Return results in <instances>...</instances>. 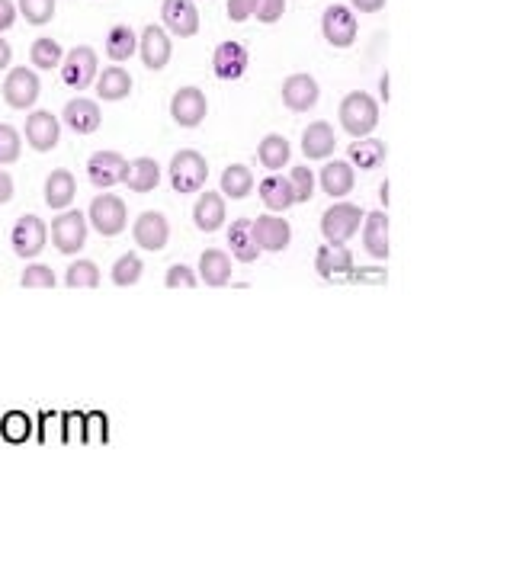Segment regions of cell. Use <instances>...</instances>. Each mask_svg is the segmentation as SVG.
<instances>
[{"label": "cell", "mask_w": 510, "mask_h": 574, "mask_svg": "<svg viewBox=\"0 0 510 574\" xmlns=\"http://www.w3.org/2000/svg\"><path fill=\"white\" fill-rule=\"evenodd\" d=\"M257 4H260V0H228L225 13H228L231 23H244V20H251L254 13H257Z\"/></svg>", "instance_id": "ee69618b"}, {"label": "cell", "mask_w": 510, "mask_h": 574, "mask_svg": "<svg viewBox=\"0 0 510 574\" xmlns=\"http://www.w3.org/2000/svg\"><path fill=\"white\" fill-rule=\"evenodd\" d=\"M366 212L353 203H334L321 215V238L324 244H350L353 235H360Z\"/></svg>", "instance_id": "3957f363"}, {"label": "cell", "mask_w": 510, "mask_h": 574, "mask_svg": "<svg viewBox=\"0 0 510 574\" xmlns=\"http://www.w3.org/2000/svg\"><path fill=\"white\" fill-rule=\"evenodd\" d=\"M13 199V177L7 170H0V206H7Z\"/></svg>", "instance_id": "bcb514c9"}, {"label": "cell", "mask_w": 510, "mask_h": 574, "mask_svg": "<svg viewBox=\"0 0 510 574\" xmlns=\"http://www.w3.org/2000/svg\"><path fill=\"white\" fill-rule=\"evenodd\" d=\"M61 119H65V126L74 135H94L100 129V122H103V113H100V103L87 100V97H74L71 103H65V113H61Z\"/></svg>", "instance_id": "d6986e66"}, {"label": "cell", "mask_w": 510, "mask_h": 574, "mask_svg": "<svg viewBox=\"0 0 510 574\" xmlns=\"http://www.w3.org/2000/svg\"><path fill=\"white\" fill-rule=\"evenodd\" d=\"M45 244H49V225H45L39 215H20L10 231L13 254L23 260H33L45 251Z\"/></svg>", "instance_id": "9c48e42d"}, {"label": "cell", "mask_w": 510, "mask_h": 574, "mask_svg": "<svg viewBox=\"0 0 510 574\" xmlns=\"http://www.w3.org/2000/svg\"><path fill=\"white\" fill-rule=\"evenodd\" d=\"M17 4L13 0H0V33H7V29H13V23H17Z\"/></svg>", "instance_id": "f6af8a7d"}, {"label": "cell", "mask_w": 510, "mask_h": 574, "mask_svg": "<svg viewBox=\"0 0 510 574\" xmlns=\"http://www.w3.org/2000/svg\"><path fill=\"white\" fill-rule=\"evenodd\" d=\"M206 113H209V100L199 87H180L174 97H170V119H174L180 129L203 126Z\"/></svg>", "instance_id": "30bf717a"}, {"label": "cell", "mask_w": 510, "mask_h": 574, "mask_svg": "<svg viewBox=\"0 0 510 574\" xmlns=\"http://www.w3.org/2000/svg\"><path fill=\"white\" fill-rule=\"evenodd\" d=\"M257 161L264 164L270 174H276V170H283L289 161H292V145H289V138L280 135V132H270L260 138V145H257Z\"/></svg>", "instance_id": "4dcf8cb0"}, {"label": "cell", "mask_w": 510, "mask_h": 574, "mask_svg": "<svg viewBox=\"0 0 510 574\" xmlns=\"http://www.w3.org/2000/svg\"><path fill=\"white\" fill-rule=\"evenodd\" d=\"M0 93H4V103L10 106V110H33L39 93H42V81L33 68H13L4 77Z\"/></svg>", "instance_id": "ba28073f"}, {"label": "cell", "mask_w": 510, "mask_h": 574, "mask_svg": "<svg viewBox=\"0 0 510 574\" xmlns=\"http://www.w3.org/2000/svg\"><path fill=\"white\" fill-rule=\"evenodd\" d=\"M132 238L142 251H164L170 241V222L164 219V212H142L132 225Z\"/></svg>", "instance_id": "e0dca14e"}, {"label": "cell", "mask_w": 510, "mask_h": 574, "mask_svg": "<svg viewBox=\"0 0 510 574\" xmlns=\"http://www.w3.org/2000/svg\"><path fill=\"white\" fill-rule=\"evenodd\" d=\"M283 13H286V0H260L254 17L264 26H273V23L283 20Z\"/></svg>", "instance_id": "7bdbcfd3"}, {"label": "cell", "mask_w": 510, "mask_h": 574, "mask_svg": "<svg viewBox=\"0 0 510 574\" xmlns=\"http://www.w3.org/2000/svg\"><path fill=\"white\" fill-rule=\"evenodd\" d=\"M193 225L203 231V235H212L225 225V196L222 193H203L193 206Z\"/></svg>", "instance_id": "4316f807"}, {"label": "cell", "mask_w": 510, "mask_h": 574, "mask_svg": "<svg viewBox=\"0 0 510 574\" xmlns=\"http://www.w3.org/2000/svg\"><path fill=\"white\" fill-rule=\"evenodd\" d=\"M164 286L167 289H196L199 286V273H193L187 263H174L164 276Z\"/></svg>", "instance_id": "b9f144b4"}, {"label": "cell", "mask_w": 510, "mask_h": 574, "mask_svg": "<svg viewBox=\"0 0 510 574\" xmlns=\"http://www.w3.org/2000/svg\"><path fill=\"white\" fill-rule=\"evenodd\" d=\"M138 55L148 71H164L174 58V45H170V33L164 26H145L142 39H138Z\"/></svg>", "instance_id": "9a60e30c"}, {"label": "cell", "mask_w": 510, "mask_h": 574, "mask_svg": "<svg viewBox=\"0 0 510 574\" xmlns=\"http://www.w3.org/2000/svg\"><path fill=\"white\" fill-rule=\"evenodd\" d=\"M289 183H292V196H296V206H299V203H312L315 186H318V177H315L312 167L299 164V167L289 174Z\"/></svg>", "instance_id": "74e56055"}, {"label": "cell", "mask_w": 510, "mask_h": 574, "mask_svg": "<svg viewBox=\"0 0 510 574\" xmlns=\"http://www.w3.org/2000/svg\"><path fill=\"white\" fill-rule=\"evenodd\" d=\"M315 273L321 279H344L353 273V254L347 244H324L315 254Z\"/></svg>", "instance_id": "603a6c76"}, {"label": "cell", "mask_w": 510, "mask_h": 574, "mask_svg": "<svg viewBox=\"0 0 510 574\" xmlns=\"http://www.w3.org/2000/svg\"><path fill=\"white\" fill-rule=\"evenodd\" d=\"M260 203L267 206V212H276V215H283V212H289L292 206H296L289 177L270 174L267 180H260Z\"/></svg>", "instance_id": "f1b7e54d"}, {"label": "cell", "mask_w": 510, "mask_h": 574, "mask_svg": "<svg viewBox=\"0 0 510 574\" xmlns=\"http://www.w3.org/2000/svg\"><path fill=\"white\" fill-rule=\"evenodd\" d=\"M228 251H231V257H238L241 263H254L260 254V244H257V238H254V219H238V222H231L228 225Z\"/></svg>", "instance_id": "cb8c5ba5"}, {"label": "cell", "mask_w": 510, "mask_h": 574, "mask_svg": "<svg viewBox=\"0 0 510 574\" xmlns=\"http://www.w3.org/2000/svg\"><path fill=\"white\" fill-rule=\"evenodd\" d=\"M350 7L360 13H379L385 7V0H350Z\"/></svg>", "instance_id": "7dc6e473"}, {"label": "cell", "mask_w": 510, "mask_h": 574, "mask_svg": "<svg viewBox=\"0 0 510 574\" xmlns=\"http://www.w3.org/2000/svg\"><path fill=\"white\" fill-rule=\"evenodd\" d=\"M167 177H170V186H174V193H180V196L199 193L209 180V161L199 151L183 148L170 158Z\"/></svg>", "instance_id": "7a4b0ae2"}, {"label": "cell", "mask_w": 510, "mask_h": 574, "mask_svg": "<svg viewBox=\"0 0 510 574\" xmlns=\"http://www.w3.org/2000/svg\"><path fill=\"white\" fill-rule=\"evenodd\" d=\"M42 196H45V206H49V209L65 212L74 203V196H77V180H74L71 170H65V167L52 170L49 180H45Z\"/></svg>", "instance_id": "d4e9b609"}, {"label": "cell", "mask_w": 510, "mask_h": 574, "mask_svg": "<svg viewBox=\"0 0 510 574\" xmlns=\"http://www.w3.org/2000/svg\"><path fill=\"white\" fill-rule=\"evenodd\" d=\"M106 55L113 58V65H122V61H129L132 55H138V36L132 26H113L110 33H106Z\"/></svg>", "instance_id": "836d02e7"}, {"label": "cell", "mask_w": 510, "mask_h": 574, "mask_svg": "<svg viewBox=\"0 0 510 574\" xmlns=\"http://www.w3.org/2000/svg\"><path fill=\"white\" fill-rule=\"evenodd\" d=\"M49 235L58 254L74 257L84 251L87 244V215L81 209H65L55 215V222L49 225Z\"/></svg>", "instance_id": "277c9868"}, {"label": "cell", "mask_w": 510, "mask_h": 574, "mask_svg": "<svg viewBox=\"0 0 510 574\" xmlns=\"http://www.w3.org/2000/svg\"><path fill=\"white\" fill-rule=\"evenodd\" d=\"M199 283H206L212 289H222L231 283V257L219 247H206L199 254Z\"/></svg>", "instance_id": "484cf974"}, {"label": "cell", "mask_w": 510, "mask_h": 574, "mask_svg": "<svg viewBox=\"0 0 510 574\" xmlns=\"http://www.w3.org/2000/svg\"><path fill=\"white\" fill-rule=\"evenodd\" d=\"M254 238L260 244V251H270V254H280L289 247L292 241V225L276 212H264L254 219Z\"/></svg>", "instance_id": "2e32d148"}, {"label": "cell", "mask_w": 510, "mask_h": 574, "mask_svg": "<svg viewBox=\"0 0 510 574\" xmlns=\"http://www.w3.org/2000/svg\"><path fill=\"white\" fill-rule=\"evenodd\" d=\"M23 135L33 151L45 154L52 151L58 142H61V119L49 110H36L26 116V126H23Z\"/></svg>", "instance_id": "4fadbf2b"}, {"label": "cell", "mask_w": 510, "mask_h": 574, "mask_svg": "<svg viewBox=\"0 0 510 574\" xmlns=\"http://www.w3.org/2000/svg\"><path fill=\"white\" fill-rule=\"evenodd\" d=\"M337 148V132L331 122H312V126H305L302 132V154L308 161H328Z\"/></svg>", "instance_id": "44dd1931"}, {"label": "cell", "mask_w": 510, "mask_h": 574, "mask_svg": "<svg viewBox=\"0 0 510 574\" xmlns=\"http://www.w3.org/2000/svg\"><path fill=\"white\" fill-rule=\"evenodd\" d=\"M87 219H90V225H94L97 235L116 238V235H122V231H126V225H129V206L122 203L116 193H100L94 203H90Z\"/></svg>", "instance_id": "5b68a950"}, {"label": "cell", "mask_w": 510, "mask_h": 574, "mask_svg": "<svg viewBox=\"0 0 510 574\" xmlns=\"http://www.w3.org/2000/svg\"><path fill=\"white\" fill-rule=\"evenodd\" d=\"M97 74H100V61L90 45H77V49H71L65 61H61V84L71 90H87L97 81Z\"/></svg>", "instance_id": "52a82bcc"}, {"label": "cell", "mask_w": 510, "mask_h": 574, "mask_svg": "<svg viewBox=\"0 0 510 574\" xmlns=\"http://www.w3.org/2000/svg\"><path fill=\"white\" fill-rule=\"evenodd\" d=\"M161 183V164L154 158H135L129 161V174H126V186L132 193H151L158 190Z\"/></svg>", "instance_id": "1f68e13d"}, {"label": "cell", "mask_w": 510, "mask_h": 574, "mask_svg": "<svg viewBox=\"0 0 510 574\" xmlns=\"http://www.w3.org/2000/svg\"><path fill=\"white\" fill-rule=\"evenodd\" d=\"M29 61H33L36 71H52V68L61 65V61H65V49H61L55 39L39 36L33 45H29Z\"/></svg>", "instance_id": "e575fe53"}, {"label": "cell", "mask_w": 510, "mask_h": 574, "mask_svg": "<svg viewBox=\"0 0 510 574\" xmlns=\"http://www.w3.org/2000/svg\"><path fill=\"white\" fill-rule=\"evenodd\" d=\"M222 196L225 199H247L254 193V174H251V167H244V164H228L222 170Z\"/></svg>", "instance_id": "d6a6232c"}, {"label": "cell", "mask_w": 510, "mask_h": 574, "mask_svg": "<svg viewBox=\"0 0 510 574\" xmlns=\"http://www.w3.org/2000/svg\"><path fill=\"white\" fill-rule=\"evenodd\" d=\"M10 58H13V49H10V42L0 36V71L10 68Z\"/></svg>", "instance_id": "c3c4849f"}, {"label": "cell", "mask_w": 510, "mask_h": 574, "mask_svg": "<svg viewBox=\"0 0 510 574\" xmlns=\"http://www.w3.org/2000/svg\"><path fill=\"white\" fill-rule=\"evenodd\" d=\"M385 158H389V148H385V142H379V138H373V135L353 138V145L347 148V161L357 170H376V167L385 164Z\"/></svg>", "instance_id": "83f0119b"}, {"label": "cell", "mask_w": 510, "mask_h": 574, "mask_svg": "<svg viewBox=\"0 0 510 574\" xmlns=\"http://www.w3.org/2000/svg\"><path fill=\"white\" fill-rule=\"evenodd\" d=\"M20 286L23 289H55L58 286V276L52 267H45V263H29L20 276Z\"/></svg>", "instance_id": "60d3db41"}, {"label": "cell", "mask_w": 510, "mask_h": 574, "mask_svg": "<svg viewBox=\"0 0 510 574\" xmlns=\"http://www.w3.org/2000/svg\"><path fill=\"white\" fill-rule=\"evenodd\" d=\"M340 129L350 138H366L379 126V100L366 90H350L337 106Z\"/></svg>", "instance_id": "6da1fadb"}, {"label": "cell", "mask_w": 510, "mask_h": 574, "mask_svg": "<svg viewBox=\"0 0 510 574\" xmlns=\"http://www.w3.org/2000/svg\"><path fill=\"white\" fill-rule=\"evenodd\" d=\"M68 289H97L100 286V267L94 260H74L65 273Z\"/></svg>", "instance_id": "d590c367"}, {"label": "cell", "mask_w": 510, "mask_h": 574, "mask_svg": "<svg viewBox=\"0 0 510 574\" xmlns=\"http://www.w3.org/2000/svg\"><path fill=\"white\" fill-rule=\"evenodd\" d=\"M161 23L170 36L193 39L199 33V7L193 0H164L161 4Z\"/></svg>", "instance_id": "5bb4252c"}, {"label": "cell", "mask_w": 510, "mask_h": 574, "mask_svg": "<svg viewBox=\"0 0 510 574\" xmlns=\"http://www.w3.org/2000/svg\"><path fill=\"white\" fill-rule=\"evenodd\" d=\"M142 273H145V263H142V257L132 254V251H129V254H122V257L113 263V270H110L113 283L122 286V289H126V286H135L138 279H142Z\"/></svg>", "instance_id": "8d00e7d4"}, {"label": "cell", "mask_w": 510, "mask_h": 574, "mask_svg": "<svg viewBox=\"0 0 510 574\" xmlns=\"http://www.w3.org/2000/svg\"><path fill=\"white\" fill-rule=\"evenodd\" d=\"M17 10L29 26H45L55 20V0H20Z\"/></svg>", "instance_id": "ab89813d"}, {"label": "cell", "mask_w": 510, "mask_h": 574, "mask_svg": "<svg viewBox=\"0 0 510 574\" xmlns=\"http://www.w3.org/2000/svg\"><path fill=\"white\" fill-rule=\"evenodd\" d=\"M318 183H321V193H328L331 199H344L353 193V186H357V167L350 161H328L321 167Z\"/></svg>", "instance_id": "ffe728a7"}, {"label": "cell", "mask_w": 510, "mask_h": 574, "mask_svg": "<svg viewBox=\"0 0 510 574\" xmlns=\"http://www.w3.org/2000/svg\"><path fill=\"white\" fill-rule=\"evenodd\" d=\"M389 228H392V225H389V215H385L382 209L366 212L360 235H363V247H366L369 257H376V260L389 257Z\"/></svg>", "instance_id": "7402d4cb"}, {"label": "cell", "mask_w": 510, "mask_h": 574, "mask_svg": "<svg viewBox=\"0 0 510 574\" xmlns=\"http://www.w3.org/2000/svg\"><path fill=\"white\" fill-rule=\"evenodd\" d=\"M247 65H251V55H247V49L241 42H219L212 52V71L219 81H238V77H244Z\"/></svg>", "instance_id": "ac0fdd59"}, {"label": "cell", "mask_w": 510, "mask_h": 574, "mask_svg": "<svg viewBox=\"0 0 510 574\" xmlns=\"http://www.w3.org/2000/svg\"><path fill=\"white\" fill-rule=\"evenodd\" d=\"M280 97L286 103L289 113H308L315 110L318 100H321V84L315 81L312 74H289L283 87H280Z\"/></svg>", "instance_id": "8fae6325"}, {"label": "cell", "mask_w": 510, "mask_h": 574, "mask_svg": "<svg viewBox=\"0 0 510 574\" xmlns=\"http://www.w3.org/2000/svg\"><path fill=\"white\" fill-rule=\"evenodd\" d=\"M321 36L331 49H350L360 36V23L357 13L347 4H331L328 10L321 13Z\"/></svg>", "instance_id": "8992f818"}, {"label": "cell", "mask_w": 510, "mask_h": 574, "mask_svg": "<svg viewBox=\"0 0 510 574\" xmlns=\"http://www.w3.org/2000/svg\"><path fill=\"white\" fill-rule=\"evenodd\" d=\"M20 154H23V135L7 126V122H0V167L17 164Z\"/></svg>", "instance_id": "f35d334b"}, {"label": "cell", "mask_w": 510, "mask_h": 574, "mask_svg": "<svg viewBox=\"0 0 510 574\" xmlns=\"http://www.w3.org/2000/svg\"><path fill=\"white\" fill-rule=\"evenodd\" d=\"M126 174H129V161L122 158L119 151L90 154L87 177H90V183L97 186V190H110V186H116V183H126Z\"/></svg>", "instance_id": "7c38bea8"}, {"label": "cell", "mask_w": 510, "mask_h": 574, "mask_svg": "<svg viewBox=\"0 0 510 574\" xmlns=\"http://www.w3.org/2000/svg\"><path fill=\"white\" fill-rule=\"evenodd\" d=\"M132 93V74L122 65H110L97 74V97L106 103H119Z\"/></svg>", "instance_id": "f546056e"}]
</instances>
